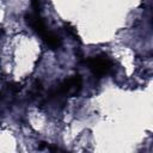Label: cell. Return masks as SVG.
Wrapping results in <instances>:
<instances>
[{
  "instance_id": "obj_2",
  "label": "cell",
  "mask_w": 153,
  "mask_h": 153,
  "mask_svg": "<svg viewBox=\"0 0 153 153\" xmlns=\"http://www.w3.org/2000/svg\"><path fill=\"white\" fill-rule=\"evenodd\" d=\"M82 86V79L79 74H74L67 79H65L59 87L51 92V97H57V96H75L80 92Z\"/></svg>"
},
{
  "instance_id": "obj_1",
  "label": "cell",
  "mask_w": 153,
  "mask_h": 153,
  "mask_svg": "<svg viewBox=\"0 0 153 153\" xmlns=\"http://www.w3.org/2000/svg\"><path fill=\"white\" fill-rule=\"evenodd\" d=\"M85 63L88 66L93 75L100 78L104 76L109 73H111L114 68V62L105 55V54H99L92 57H88L85 60Z\"/></svg>"
},
{
  "instance_id": "obj_3",
  "label": "cell",
  "mask_w": 153,
  "mask_h": 153,
  "mask_svg": "<svg viewBox=\"0 0 153 153\" xmlns=\"http://www.w3.org/2000/svg\"><path fill=\"white\" fill-rule=\"evenodd\" d=\"M25 22L29 26L32 27V30H35L41 37L48 31V27L45 25V23L43 22L42 17L39 13H35V12H30L25 14Z\"/></svg>"
},
{
  "instance_id": "obj_6",
  "label": "cell",
  "mask_w": 153,
  "mask_h": 153,
  "mask_svg": "<svg viewBox=\"0 0 153 153\" xmlns=\"http://www.w3.org/2000/svg\"><path fill=\"white\" fill-rule=\"evenodd\" d=\"M31 7L35 13H41V0H31Z\"/></svg>"
},
{
  "instance_id": "obj_5",
  "label": "cell",
  "mask_w": 153,
  "mask_h": 153,
  "mask_svg": "<svg viewBox=\"0 0 153 153\" xmlns=\"http://www.w3.org/2000/svg\"><path fill=\"white\" fill-rule=\"evenodd\" d=\"M65 27H66V31H67V32H68L71 36H73L75 39L78 38V33H76V30H75V29H74V27H73L71 24H68V23H67V24H65Z\"/></svg>"
},
{
  "instance_id": "obj_4",
  "label": "cell",
  "mask_w": 153,
  "mask_h": 153,
  "mask_svg": "<svg viewBox=\"0 0 153 153\" xmlns=\"http://www.w3.org/2000/svg\"><path fill=\"white\" fill-rule=\"evenodd\" d=\"M42 38H43L44 42H45L50 48H53V49L60 48V45H61V38H60L56 33L51 32L50 30H48V31L42 36Z\"/></svg>"
}]
</instances>
